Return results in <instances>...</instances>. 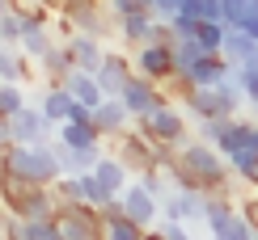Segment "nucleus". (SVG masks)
Here are the masks:
<instances>
[{
  "label": "nucleus",
  "mask_w": 258,
  "mask_h": 240,
  "mask_svg": "<svg viewBox=\"0 0 258 240\" xmlns=\"http://www.w3.org/2000/svg\"><path fill=\"white\" fill-rule=\"evenodd\" d=\"M161 173H165L174 185H186V190H229V177H233L229 156H224L216 144L199 139V135L182 139L174 160H169Z\"/></svg>",
  "instance_id": "nucleus-1"
},
{
  "label": "nucleus",
  "mask_w": 258,
  "mask_h": 240,
  "mask_svg": "<svg viewBox=\"0 0 258 240\" xmlns=\"http://www.w3.org/2000/svg\"><path fill=\"white\" fill-rule=\"evenodd\" d=\"M0 169L30 185H55L63 177L59 169V144L55 139H38V144H9L0 152Z\"/></svg>",
  "instance_id": "nucleus-2"
},
{
  "label": "nucleus",
  "mask_w": 258,
  "mask_h": 240,
  "mask_svg": "<svg viewBox=\"0 0 258 240\" xmlns=\"http://www.w3.org/2000/svg\"><path fill=\"white\" fill-rule=\"evenodd\" d=\"M216 148L229 156L233 177L245 181V185H258V118L233 114L229 118V131H224V139Z\"/></svg>",
  "instance_id": "nucleus-3"
},
{
  "label": "nucleus",
  "mask_w": 258,
  "mask_h": 240,
  "mask_svg": "<svg viewBox=\"0 0 258 240\" xmlns=\"http://www.w3.org/2000/svg\"><path fill=\"white\" fill-rule=\"evenodd\" d=\"M186 110H182V101H174V97H165V101L157 105L153 114L136 118V127L144 131L148 139H157V144H182V139L190 135V123H186Z\"/></svg>",
  "instance_id": "nucleus-4"
},
{
  "label": "nucleus",
  "mask_w": 258,
  "mask_h": 240,
  "mask_svg": "<svg viewBox=\"0 0 258 240\" xmlns=\"http://www.w3.org/2000/svg\"><path fill=\"white\" fill-rule=\"evenodd\" d=\"M132 59H136V72L140 76H148V80H157V84H174V42H144V47H132Z\"/></svg>",
  "instance_id": "nucleus-5"
},
{
  "label": "nucleus",
  "mask_w": 258,
  "mask_h": 240,
  "mask_svg": "<svg viewBox=\"0 0 258 240\" xmlns=\"http://www.w3.org/2000/svg\"><path fill=\"white\" fill-rule=\"evenodd\" d=\"M114 152H119V160L127 169H132V177L136 173H144V169H157V139H148L144 131H123L119 139H110Z\"/></svg>",
  "instance_id": "nucleus-6"
},
{
  "label": "nucleus",
  "mask_w": 258,
  "mask_h": 240,
  "mask_svg": "<svg viewBox=\"0 0 258 240\" xmlns=\"http://www.w3.org/2000/svg\"><path fill=\"white\" fill-rule=\"evenodd\" d=\"M182 110H186L195 123H203V118H224V114H233L229 110V101H224V93H220V84H190V89H182Z\"/></svg>",
  "instance_id": "nucleus-7"
},
{
  "label": "nucleus",
  "mask_w": 258,
  "mask_h": 240,
  "mask_svg": "<svg viewBox=\"0 0 258 240\" xmlns=\"http://www.w3.org/2000/svg\"><path fill=\"white\" fill-rule=\"evenodd\" d=\"M9 127H13V144H38V139H55V123H51V118L42 114V105H34V101L9 118Z\"/></svg>",
  "instance_id": "nucleus-8"
},
{
  "label": "nucleus",
  "mask_w": 258,
  "mask_h": 240,
  "mask_svg": "<svg viewBox=\"0 0 258 240\" xmlns=\"http://www.w3.org/2000/svg\"><path fill=\"white\" fill-rule=\"evenodd\" d=\"M119 97H123V105H127V110H132L136 118H144V114H153V110H157L161 101H165L169 93L161 89L157 80H148V76H140V72H136L132 80L123 84V93H119Z\"/></svg>",
  "instance_id": "nucleus-9"
},
{
  "label": "nucleus",
  "mask_w": 258,
  "mask_h": 240,
  "mask_svg": "<svg viewBox=\"0 0 258 240\" xmlns=\"http://www.w3.org/2000/svg\"><path fill=\"white\" fill-rule=\"evenodd\" d=\"M161 219L203 223V190H186V185H174V190L161 198Z\"/></svg>",
  "instance_id": "nucleus-10"
},
{
  "label": "nucleus",
  "mask_w": 258,
  "mask_h": 240,
  "mask_svg": "<svg viewBox=\"0 0 258 240\" xmlns=\"http://www.w3.org/2000/svg\"><path fill=\"white\" fill-rule=\"evenodd\" d=\"M119 202H123V211L132 215L140 227H157V223H161V198H153V194H148L136 177H132V185L119 194Z\"/></svg>",
  "instance_id": "nucleus-11"
},
{
  "label": "nucleus",
  "mask_w": 258,
  "mask_h": 240,
  "mask_svg": "<svg viewBox=\"0 0 258 240\" xmlns=\"http://www.w3.org/2000/svg\"><path fill=\"white\" fill-rule=\"evenodd\" d=\"M63 42H68V51H72V68H85V72H98L102 59L110 55L106 38H98V34H81V30H72Z\"/></svg>",
  "instance_id": "nucleus-12"
},
{
  "label": "nucleus",
  "mask_w": 258,
  "mask_h": 240,
  "mask_svg": "<svg viewBox=\"0 0 258 240\" xmlns=\"http://www.w3.org/2000/svg\"><path fill=\"white\" fill-rule=\"evenodd\" d=\"M93 123H98V131L106 139H119L123 131L136 127V114L123 105V97H106L102 105H93Z\"/></svg>",
  "instance_id": "nucleus-13"
},
{
  "label": "nucleus",
  "mask_w": 258,
  "mask_h": 240,
  "mask_svg": "<svg viewBox=\"0 0 258 240\" xmlns=\"http://www.w3.org/2000/svg\"><path fill=\"white\" fill-rule=\"evenodd\" d=\"M59 194H55V185H34V190L26 194V198L17 202V219H59Z\"/></svg>",
  "instance_id": "nucleus-14"
},
{
  "label": "nucleus",
  "mask_w": 258,
  "mask_h": 240,
  "mask_svg": "<svg viewBox=\"0 0 258 240\" xmlns=\"http://www.w3.org/2000/svg\"><path fill=\"white\" fill-rule=\"evenodd\" d=\"M224 76H233V63L224 55H199L174 84L178 89H190V84H216V80H224Z\"/></svg>",
  "instance_id": "nucleus-15"
},
{
  "label": "nucleus",
  "mask_w": 258,
  "mask_h": 240,
  "mask_svg": "<svg viewBox=\"0 0 258 240\" xmlns=\"http://www.w3.org/2000/svg\"><path fill=\"white\" fill-rule=\"evenodd\" d=\"M136 76V59L132 55H123V51H110V55L102 59V68H98V80H102V89L106 97H119L123 93V84Z\"/></svg>",
  "instance_id": "nucleus-16"
},
{
  "label": "nucleus",
  "mask_w": 258,
  "mask_h": 240,
  "mask_svg": "<svg viewBox=\"0 0 258 240\" xmlns=\"http://www.w3.org/2000/svg\"><path fill=\"white\" fill-rule=\"evenodd\" d=\"M55 139L59 144H68V148H102L106 144V135L98 131V123H93V118H68V123H59L55 127Z\"/></svg>",
  "instance_id": "nucleus-17"
},
{
  "label": "nucleus",
  "mask_w": 258,
  "mask_h": 240,
  "mask_svg": "<svg viewBox=\"0 0 258 240\" xmlns=\"http://www.w3.org/2000/svg\"><path fill=\"white\" fill-rule=\"evenodd\" d=\"M153 26H157V13L153 9H136V13H127L119 17V42L123 47H144L148 38H153Z\"/></svg>",
  "instance_id": "nucleus-18"
},
{
  "label": "nucleus",
  "mask_w": 258,
  "mask_h": 240,
  "mask_svg": "<svg viewBox=\"0 0 258 240\" xmlns=\"http://www.w3.org/2000/svg\"><path fill=\"white\" fill-rule=\"evenodd\" d=\"M93 177H98L106 190H110L114 198H119L127 185H132V169H127L123 160H119V152H102V156H98V165H93Z\"/></svg>",
  "instance_id": "nucleus-19"
},
{
  "label": "nucleus",
  "mask_w": 258,
  "mask_h": 240,
  "mask_svg": "<svg viewBox=\"0 0 258 240\" xmlns=\"http://www.w3.org/2000/svg\"><path fill=\"white\" fill-rule=\"evenodd\" d=\"M38 105H42V114L51 118V123H68L72 110H77V97L68 93V84H47V89L38 93Z\"/></svg>",
  "instance_id": "nucleus-20"
},
{
  "label": "nucleus",
  "mask_w": 258,
  "mask_h": 240,
  "mask_svg": "<svg viewBox=\"0 0 258 240\" xmlns=\"http://www.w3.org/2000/svg\"><path fill=\"white\" fill-rule=\"evenodd\" d=\"M34 68H38V76H42L47 84H63V80H68V72H72V51H68V42L59 38L55 47L34 63Z\"/></svg>",
  "instance_id": "nucleus-21"
},
{
  "label": "nucleus",
  "mask_w": 258,
  "mask_h": 240,
  "mask_svg": "<svg viewBox=\"0 0 258 240\" xmlns=\"http://www.w3.org/2000/svg\"><path fill=\"white\" fill-rule=\"evenodd\" d=\"M224 59H229L233 68H237V63L258 59V38L245 34L241 26H229V34H224Z\"/></svg>",
  "instance_id": "nucleus-22"
},
{
  "label": "nucleus",
  "mask_w": 258,
  "mask_h": 240,
  "mask_svg": "<svg viewBox=\"0 0 258 240\" xmlns=\"http://www.w3.org/2000/svg\"><path fill=\"white\" fill-rule=\"evenodd\" d=\"M30 72H34V63L26 59V51H21L17 42L0 38V80H26Z\"/></svg>",
  "instance_id": "nucleus-23"
},
{
  "label": "nucleus",
  "mask_w": 258,
  "mask_h": 240,
  "mask_svg": "<svg viewBox=\"0 0 258 240\" xmlns=\"http://www.w3.org/2000/svg\"><path fill=\"white\" fill-rule=\"evenodd\" d=\"M55 42H59V38H55V30H51V26H30L26 34H21V42H17V47L26 51V59H30V63H38L51 47H55Z\"/></svg>",
  "instance_id": "nucleus-24"
},
{
  "label": "nucleus",
  "mask_w": 258,
  "mask_h": 240,
  "mask_svg": "<svg viewBox=\"0 0 258 240\" xmlns=\"http://www.w3.org/2000/svg\"><path fill=\"white\" fill-rule=\"evenodd\" d=\"M98 156H102V148H68V144H59V169L63 173H89L98 165Z\"/></svg>",
  "instance_id": "nucleus-25"
},
{
  "label": "nucleus",
  "mask_w": 258,
  "mask_h": 240,
  "mask_svg": "<svg viewBox=\"0 0 258 240\" xmlns=\"http://www.w3.org/2000/svg\"><path fill=\"white\" fill-rule=\"evenodd\" d=\"M224 34H229L224 21H199V30H195L199 47L208 51V55H224Z\"/></svg>",
  "instance_id": "nucleus-26"
},
{
  "label": "nucleus",
  "mask_w": 258,
  "mask_h": 240,
  "mask_svg": "<svg viewBox=\"0 0 258 240\" xmlns=\"http://www.w3.org/2000/svg\"><path fill=\"white\" fill-rule=\"evenodd\" d=\"M26 105H30V97L21 89V80H0V118H13Z\"/></svg>",
  "instance_id": "nucleus-27"
},
{
  "label": "nucleus",
  "mask_w": 258,
  "mask_h": 240,
  "mask_svg": "<svg viewBox=\"0 0 258 240\" xmlns=\"http://www.w3.org/2000/svg\"><path fill=\"white\" fill-rule=\"evenodd\" d=\"M182 13L195 21H224V0H186Z\"/></svg>",
  "instance_id": "nucleus-28"
},
{
  "label": "nucleus",
  "mask_w": 258,
  "mask_h": 240,
  "mask_svg": "<svg viewBox=\"0 0 258 240\" xmlns=\"http://www.w3.org/2000/svg\"><path fill=\"white\" fill-rule=\"evenodd\" d=\"M59 202H85V173H63L55 181Z\"/></svg>",
  "instance_id": "nucleus-29"
},
{
  "label": "nucleus",
  "mask_w": 258,
  "mask_h": 240,
  "mask_svg": "<svg viewBox=\"0 0 258 240\" xmlns=\"http://www.w3.org/2000/svg\"><path fill=\"white\" fill-rule=\"evenodd\" d=\"M136 181L144 185V190L153 194V198H165V194L174 190V181H169V177H165L161 169H144V173H136Z\"/></svg>",
  "instance_id": "nucleus-30"
},
{
  "label": "nucleus",
  "mask_w": 258,
  "mask_h": 240,
  "mask_svg": "<svg viewBox=\"0 0 258 240\" xmlns=\"http://www.w3.org/2000/svg\"><path fill=\"white\" fill-rule=\"evenodd\" d=\"M237 80H241L245 97H250V105H258V59H250V63H237Z\"/></svg>",
  "instance_id": "nucleus-31"
},
{
  "label": "nucleus",
  "mask_w": 258,
  "mask_h": 240,
  "mask_svg": "<svg viewBox=\"0 0 258 240\" xmlns=\"http://www.w3.org/2000/svg\"><path fill=\"white\" fill-rule=\"evenodd\" d=\"M85 202H93V206H106V202H114V194L106 190V185L93 177V169L85 173Z\"/></svg>",
  "instance_id": "nucleus-32"
},
{
  "label": "nucleus",
  "mask_w": 258,
  "mask_h": 240,
  "mask_svg": "<svg viewBox=\"0 0 258 240\" xmlns=\"http://www.w3.org/2000/svg\"><path fill=\"white\" fill-rule=\"evenodd\" d=\"M0 38L5 42H21V17H17V5L9 13H0Z\"/></svg>",
  "instance_id": "nucleus-33"
},
{
  "label": "nucleus",
  "mask_w": 258,
  "mask_h": 240,
  "mask_svg": "<svg viewBox=\"0 0 258 240\" xmlns=\"http://www.w3.org/2000/svg\"><path fill=\"white\" fill-rule=\"evenodd\" d=\"M157 232L165 236V240H195V236H190V227L182 223V219H161V223H157Z\"/></svg>",
  "instance_id": "nucleus-34"
},
{
  "label": "nucleus",
  "mask_w": 258,
  "mask_h": 240,
  "mask_svg": "<svg viewBox=\"0 0 258 240\" xmlns=\"http://www.w3.org/2000/svg\"><path fill=\"white\" fill-rule=\"evenodd\" d=\"M182 5H186V0H148V9H153V13H157L161 21L178 17V13H182Z\"/></svg>",
  "instance_id": "nucleus-35"
},
{
  "label": "nucleus",
  "mask_w": 258,
  "mask_h": 240,
  "mask_svg": "<svg viewBox=\"0 0 258 240\" xmlns=\"http://www.w3.org/2000/svg\"><path fill=\"white\" fill-rule=\"evenodd\" d=\"M148 0H106V9H110V17L119 21V17H127V13H136V9H144Z\"/></svg>",
  "instance_id": "nucleus-36"
},
{
  "label": "nucleus",
  "mask_w": 258,
  "mask_h": 240,
  "mask_svg": "<svg viewBox=\"0 0 258 240\" xmlns=\"http://www.w3.org/2000/svg\"><path fill=\"white\" fill-rule=\"evenodd\" d=\"M241 211L250 215V223H254V232H258V194H254V198H245V202H241Z\"/></svg>",
  "instance_id": "nucleus-37"
},
{
  "label": "nucleus",
  "mask_w": 258,
  "mask_h": 240,
  "mask_svg": "<svg viewBox=\"0 0 258 240\" xmlns=\"http://www.w3.org/2000/svg\"><path fill=\"white\" fill-rule=\"evenodd\" d=\"M13 144V127H9V118H0V152Z\"/></svg>",
  "instance_id": "nucleus-38"
},
{
  "label": "nucleus",
  "mask_w": 258,
  "mask_h": 240,
  "mask_svg": "<svg viewBox=\"0 0 258 240\" xmlns=\"http://www.w3.org/2000/svg\"><path fill=\"white\" fill-rule=\"evenodd\" d=\"M241 30H245V34H254V38H258V13H245V21H241Z\"/></svg>",
  "instance_id": "nucleus-39"
},
{
  "label": "nucleus",
  "mask_w": 258,
  "mask_h": 240,
  "mask_svg": "<svg viewBox=\"0 0 258 240\" xmlns=\"http://www.w3.org/2000/svg\"><path fill=\"white\" fill-rule=\"evenodd\" d=\"M72 5H81V0H59V13H68Z\"/></svg>",
  "instance_id": "nucleus-40"
},
{
  "label": "nucleus",
  "mask_w": 258,
  "mask_h": 240,
  "mask_svg": "<svg viewBox=\"0 0 258 240\" xmlns=\"http://www.w3.org/2000/svg\"><path fill=\"white\" fill-rule=\"evenodd\" d=\"M144 240H165V236H161V232H157V227H148V236H144Z\"/></svg>",
  "instance_id": "nucleus-41"
},
{
  "label": "nucleus",
  "mask_w": 258,
  "mask_h": 240,
  "mask_svg": "<svg viewBox=\"0 0 258 240\" xmlns=\"http://www.w3.org/2000/svg\"><path fill=\"white\" fill-rule=\"evenodd\" d=\"M9 9H13V0H0V13H9Z\"/></svg>",
  "instance_id": "nucleus-42"
},
{
  "label": "nucleus",
  "mask_w": 258,
  "mask_h": 240,
  "mask_svg": "<svg viewBox=\"0 0 258 240\" xmlns=\"http://www.w3.org/2000/svg\"><path fill=\"white\" fill-rule=\"evenodd\" d=\"M38 5H51V0H38Z\"/></svg>",
  "instance_id": "nucleus-43"
},
{
  "label": "nucleus",
  "mask_w": 258,
  "mask_h": 240,
  "mask_svg": "<svg viewBox=\"0 0 258 240\" xmlns=\"http://www.w3.org/2000/svg\"><path fill=\"white\" fill-rule=\"evenodd\" d=\"M254 114H258V105H254Z\"/></svg>",
  "instance_id": "nucleus-44"
},
{
  "label": "nucleus",
  "mask_w": 258,
  "mask_h": 240,
  "mask_svg": "<svg viewBox=\"0 0 258 240\" xmlns=\"http://www.w3.org/2000/svg\"><path fill=\"white\" fill-rule=\"evenodd\" d=\"M102 5H106V0H102Z\"/></svg>",
  "instance_id": "nucleus-45"
}]
</instances>
